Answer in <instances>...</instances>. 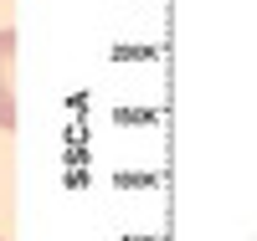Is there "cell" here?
Listing matches in <instances>:
<instances>
[{"instance_id": "1", "label": "cell", "mask_w": 257, "mask_h": 241, "mask_svg": "<svg viewBox=\"0 0 257 241\" xmlns=\"http://www.w3.org/2000/svg\"><path fill=\"white\" fill-rule=\"evenodd\" d=\"M0 128H16V31H0Z\"/></svg>"}]
</instances>
